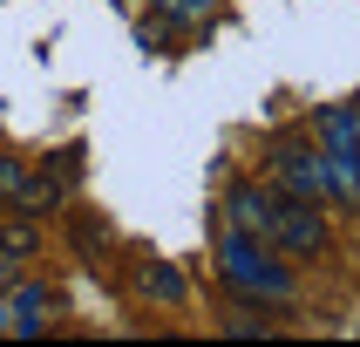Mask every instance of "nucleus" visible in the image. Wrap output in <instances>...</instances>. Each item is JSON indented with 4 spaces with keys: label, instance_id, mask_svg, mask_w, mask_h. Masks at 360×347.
I'll list each match as a JSON object with an SVG mask.
<instances>
[{
    "label": "nucleus",
    "instance_id": "2",
    "mask_svg": "<svg viewBox=\"0 0 360 347\" xmlns=\"http://www.w3.org/2000/svg\"><path fill=\"white\" fill-rule=\"evenodd\" d=\"M272 252H285V259H320L326 252V218L313 211L306 198H272Z\"/></svg>",
    "mask_w": 360,
    "mask_h": 347
},
{
    "label": "nucleus",
    "instance_id": "9",
    "mask_svg": "<svg viewBox=\"0 0 360 347\" xmlns=\"http://www.w3.org/2000/svg\"><path fill=\"white\" fill-rule=\"evenodd\" d=\"M0 334H14V313H7V306H0Z\"/></svg>",
    "mask_w": 360,
    "mask_h": 347
},
{
    "label": "nucleus",
    "instance_id": "8",
    "mask_svg": "<svg viewBox=\"0 0 360 347\" xmlns=\"http://www.w3.org/2000/svg\"><path fill=\"white\" fill-rule=\"evenodd\" d=\"M34 245H41V225H14V232H7V239H0V252H7V259H27V252H34Z\"/></svg>",
    "mask_w": 360,
    "mask_h": 347
},
{
    "label": "nucleus",
    "instance_id": "4",
    "mask_svg": "<svg viewBox=\"0 0 360 347\" xmlns=\"http://www.w3.org/2000/svg\"><path fill=\"white\" fill-rule=\"evenodd\" d=\"M279 177H285V198H306V204H320V163H306V150H279Z\"/></svg>",
    "mask_w": 360,
    "mask_h": 347
},
{
    "label": "nucleus",
    "instance_id": "3",
    "mask_svg": "<svg viewBox=\"0 0 360 347\" xmlns=\"http://www.w3.org/2000/svg\"><path fill=\"white\" fill-rule=\"evenodd\" d=\"M272 198H279V191H259V184H238V191H231V218H238V232L265 239V232H272ZM265 245H272V239H265Z\"/></svg>",
    "mask_w": 360,
    "mask_h": 347
},
{
    "label": "nucleus",
    "instance_id": "5",
    "mask_svg": "<svg viewBox=\"0 0 360 347\" xmlns=\"http://www.w3.org/2000/svg\"><path fill=\"white\" fill-rule=\"evenodd\" d=\"M0 204H20V211H34V170L20 157H0Z\"/></svg>",
    "mask_w": 360,
    "mask_h": 347
},
{
    "label": "nucleus",
    "instance_id": "7",
    "mask_svg": "<svg viewBox=\"0 0 360 347\" xmlns=\"http://www.w3.org/2000/svg\"><path fill=\"white\" fill-rule=\"evenodd\" d=\"M143 293L163 300V306H177V300H184V279L170 272V265H150V272H143Z\"/></svg>",
    "mask_w": 360,
    "mask_h": 347
},
{
    "label": "nucleus",
    "instance_id": "6",
    "mask_svg": "<svg viewBox=\"0 0 360 347\" xmlns=\"http://www.w3.org/2000/svg\"><path fill=\"white\" fill-rule=\"evenodd\" d=\"M7 313H14V334H41V313H55V293H34V286H27V293H20L14 306H7Z\"/></svg>",
    "mask_w": 360,
    "mask_h": 347
},
{
    "label": "nucleus",
    "instance_id": "1",
    "mask_svg": "<svg viewBox=\"0 0 360 347\" xmlns=\"http://www.w3.org/2000/svg\"><path fill=\"white\" fill-rule=\"evenodd\" d=\"M218 265H224V286H238V293H259L265 306L292 300V265H285V252H272V245L252 239V232H224Z\"/></svg>",
    "mask_w": 360,
    "mask_h": 347
}]
</instances>
